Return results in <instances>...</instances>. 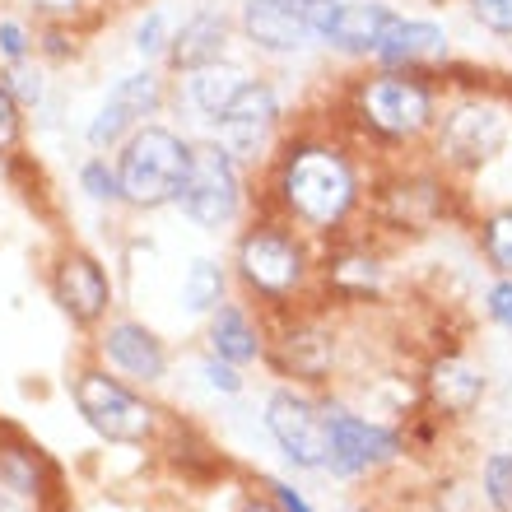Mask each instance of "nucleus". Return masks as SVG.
Instances as JSON below:
<instances>
[{
	"mask_svg": "<svg viewBox=\"0 0 512 512\" xmlns=\"http://www.w3.org/2000/svg\"><path fill=\"white\" fill-rule=\"evenodd\" d=\"M378 159L331 112L294 117L270 159L256 168V210L289 219L312 243L364 224Z\"/></svg>",
	"mask_w": 512,
	"mask_h": 512,
	"instance_id": "1",
	"label": "nucleus"
},
{
	"mask_svg": "<svg viewBox=\"0 0 512 512\" xmlns=\"http://www.w3.org/2000/svg\"><path fill=\"white\" fill-rule=\"evenodd\" d=\"M438 108H443V75L391 66H354L326 103V112L378 163L410 159L429 145Z\"/></svg>",
	"mask_w": 512,
	"mask_h": 512,
	"instance_id": "2",
	"label": "nucleus"
},
{
	"mask_svg": "<svg viewBox=\"0 0 512 512\" xmlns=\"http://www.w3.org/2000/svg\"><path fill=\"white\" fill-rule=\"evenodd\" d=\"M317 256L322 243H312L289 219L256 210L233 233L229 275L266 317H280V312L308 308V298H317Z\"/></svg>",
	"mask_w": 512,
	"mask_h": 512,
	"instance_id": "3",
	"label": "nucleus"
},
{
	"mask_svg": "<svg viewBox=\"0 0 512 512\" xmlns=\"http://www.w3.org/2000/svg\"><path fill=\"white\" fill-rule=\"evenodd\" d=\"M512 140V108L508 94H494V89H447L443 84V108H438V122L424 154H429L433 168H443L452 182H466V177L485 173L489 163L499 159Z\"/></svg>",
	"mask_w": 512,
	"mask_h": 512,
	"instance_id": "4",
	"label": "nucleus"
},
{
	"mask_svg": "<svg viewBox=\"0 0 512 512\" xmlns=\"http://www.w3.org/2000/svg\"><path fill=\"white\" fill-rule=\"evenodd\" d=\"M173 210L201 233H238L256 215V173L215 135H191L187 177L173 196Z\"/></svg>",
	"mask_w": 512,
	"mask_h": 512,
	"instance_id": "5",
	"label": "nucleus"
},
{
	"mask_svg": "<svg viewBox=\"0 0 512 512\" xmlns=\"http://www.w3.org/2000/svg\"><path fill=\"white\" fill-rule=\"evenodd\" d=\"M457 205V182L424 163L387 159L373 173V191H368V224L382 238H415V233H433L452 219Z\"/></svg>",
	"mask_w": 512,
	"mask_h": 512,
	"instance_id": "6",
	"label": "nucleus"
},
{
	"mask_svg": "<svg viewBox=\"0 0 512 512\" xmlns=\"http://www.w3.org/2000/svg\"><path fill=\"white\" fill-rule=\"evenodd\" d=\"M191 159V135L173 122H149L112 149L117 177H122V201L131 215H154V210H173V196L187 177Z\"/></svg>",
	"mask_w": 512,
	"mask_h": 512,
	"instance_id": "7",
	"label": "nucleus"
},
{
	"mask_svg": "<svg viewBox=\"0 0 512 512\" xmlns=\"http://www.w3.org/2000/svg\"><path fill=\"white\" fill-rule=\"evenodd\" d=\"M70 401L80 410V419L103 438V443H122V447H145L163 424V410L154 401H145L131 382H122L108 368H80L70 378Z\"/></svg>",
	"mask_w": 512,
	"mask_h": 512,
	"instance_id": "8",
	"label": "nucleus"
},
{
	"mask_svg": "<svg viewBox=\"0 0 512 512\" xmlns=\"http://www.w3.org/2000/svg\"><path fill=\"white\" fill-rule=\"evenodd\" d=\"M173 103V75L163 66H135L122 70L108 84V94L98 98L94 117L84 122V149L89 154H112V149L131 140L140 126L159 122Z\"/></svg>",
	"mask_w": 512,
	"mask_h": 512,
	"instance_id": "9",
	"label": "nucleus"
},
{
	"mask_svg": "<svg viewBox=\"0 0 512 512\" xmlns=\"http://www.w3.org/2000/svg\"><path fill=\"white\" fill-rule=\"evenodd\" d=\"M289 122H294V117H289L284 89L275 84V75H261V70H256L252 80H247V89L233 98L229 108H224V117L205 135H215L233 159L247 163L256 173V168L270 159V149L280 145V135L289 131Z\"/></svg>",
	"mask_w": 512,
	"mask_h": 512,
	"instance_id": "10",
	"label": "nucleus"
},
{
	"mask_svg": "<svg viewBox=\"0 0 512 512\" xmlns=\"http://www.w3.org/2000/svg\"><path fill=\"white\" fill-rule=\"evenodd\" d=\"M47 294L70 326L98 331L117 303V284H112V270L98 252L80 243H61L47 256Z\"/></svg>",
	"mask_w": 512,
	"mask_h": 512,
	"instance_id": "11",
	"label": "nucleus"
},
{
	"mask_svg": "<svg viewBox=\"0 0 512 512\" xmlns=\"http://www.w3.org/2000/svg\"><path fill=\"white\" fill-rule=\"evenodd\" d=\"M326 429H331V452H326V471L336 480H364L387 466H396L405 452V438L391 424L345 410V405L326 401Z\"/></svg>",
	"mask_w": 512,
	"mask_h": 512,
	"instance_id": "12",
	"label": "nucleus"
},
{
	"mask_svg": "<svg viewBox=\"0 0 512 512\" xmlns=\"http://www.w3.org/2000/svg\"><path fill=\"white\" fill-rule=\"evenodd\" d=\"M266 354L280 368V378H294L298 387H322L336 373V326L322 312H280L270 326Z\"/></svg>",
	"mask_w": 512,
	"mask_h": 512,
	"instance_id": "13",
	"label": "nucleus"
},
{
	"mask_svg": "<svg viewBox=\"0 0 512 512\" xmlns=\"http://www.w3.org/2000/svg\"><path fill=\"white\" fill-rule=\"evenodd\" d=\"M266 429L289 466L298 471H326L331 429H326V401L303 387H280L266 401Z\"/></svg>",
	"mask_w": 512,
	"mask_h": 512,
	"instance_id": "14",
	"label": "nucleus"
},
{
	"mask_svg": "<svg viewBox=\"0 0 512 512\" xmlns=\"http://www.w3.org/2000/svg\"><path fill=\"white\" fill-rule=\"evenodd\" d=\"M233 24H238V42L270 66H289V61L322 52L289 0H238Z\"/></svg>",
	"mask_w": 512,
	"mask_h": 512,
	"instance_id": "15",
	"label": "nucleus"
},
{
	"mask_svg": "<svg viewBox=\"0 0 512 512\" xmlns=\"http://www.w3.org/2000/svg\"><path fill=\"white\" fill-rule=\"evenodd\" d=\"M368 66H391V70H424V75H447L452 70V33L443 19L433 14H405L396 10V19L382 33L378 52Z\"/></svg>",
	"mask_w": 512,
	"mask_h": 512,
	"instance_id": "16",
	"label": "nucleus"
},
{
	"mask_svg": "<svg viewBox=\"0 0 512 512\" xmlns=\"http://www.w3.org/2000/svg\"><path fill=\"white\" fill-rule=\"evenodd\" d=\"M238 47V24H233L229 5H191L173 28V42H168V56H163V70L168 75H187V70L215 66L224 56H233Z\"/></svg>",
	"mask_w": 512,
	"mask_h": 512,
	"instance_id": "17",
	"label": "nucleus"
},
{
	"mask_svg": "<svg viewBox=\"0 0 512 512\" xmlns=\"http://www.w3.org/2000/svg\"><path fill=\"white\" fill-rule=\"evenodd\" d=\"M252 75L256 70L247 66V61H238V56H224V61H215V66L187 70V75H173V103H168V108H177L182 117H191L205 135L219 117H224V108H229L233 98L247 89Z\"/></svg>",
	"mask_w": 512,
	"mask_h": 512,
	"instance_id": "18",
	"label": "nucleus"
},
{
	"mask_svg": "<svg viewBox=\"0 0 512 512\" xmlns=\"http://www.w3.org/2000/svg\"><path fill=\"white\" fill-rule=\"evenodd\" d=\"M98 354L112 373H122L135 387H154L168 378V345L154 326L135 322V317H112L98 326Z\"/></svg>",
	"mask_w": 512,
	"mask_h": 512,
	"instance_id": "19",
	"label": "nucleus"
},
{
	"mask_svg": "<svg viewBox=\"0 0 512 512\" xmlns=\"http://www.w3.org/2000/svg\"><path fill=\"white\" fill-rule=\"evenodd\" d=\"M56 485H61V475H56L52 457L24 429L0 419V489H10L14 499L24 503H47V494H56Z\"/></svg>",
	"mask_w": 512,
	"mask_h": 512,
	"instance_id": "20",
	"label": "nucleus"
},
{
	"mask_svg": "<svg viewBox=\"0 0 512 512\" xmlns=\"http://www.w3.org/2000/svg\"><path fill=\"white\" fill-rule=\"evenodd\" d=\"M396 10L401 5H391V0H340V14L331 24V38L322 42V52L345 61V66H368Z\"/></svg>",
	"mask_w": 512,
	"mask_h": 512,
	"instance_id": "21",
	"label": "nucleus"
},
{
	"mask_svg": "<svg viewBox=\"0 0 512 512\" xmlns=\"http://www.w3.org/2000/svg\"><path fill=\"white\" fill-rule=\"evenodd\" d=\"M205 340H210V354L229 359V364H256L266 359V312L247 303V298H224L210 317H205Z\"/></svg>",
	"mask_w": 512,
	"mask_h": 512,
	"instance_id": "22",
	"label": "nucleus"
},
{
	"mask_svg": "<svg viewBox=\"0 0 512 512\" xmlns=\"http://www.w3.org/2000/svg\"><path fill=\"white\" fill-rule=\"evenodd\" d=\"M485 373L475 364H466L461 354H438L424 368V401L438 419H466L480 410L485 401Z\"/></svg>",
	"mask_w": 512,
	"mask_h": 512,
	"instance_id": "23",
	"label": "nucleus"
},
{
	"mask_svg": "<svg viewBox=\"0 0 512 512\" xmlns=\"http://www.w3.org/2000/svg\"><path fill=\"white\" fill-rule=\"evenodd\" d=\"M229 284H233V275L219 256H191V266L182 270V289H177L182 312L187 317H210L229 298Z\"/></svg>",
	"mask_w": 512,
	"mask_h": 512,
	"instance_id": "24",
	"label": "nucleus"
},
{
	"mask_svg": "<svg viewBox=\"0 0 512 512\" xmlns=\"http://www.w3.org/2000/svg\"><path fill=\"white\" fill-rule=\"evenodd\" d=\"M173 28H177L173 10L159 5V0H149V5L131 10V33H126V42H131L135 66H163L168 42H173Z\"/></svg>",
	"mask_w": 512,
	"mask_h": 512,
	"instance_id": "25",
	"label": "nucleus"
},
{
	"mask_svg": "<svg viewBox=\"0 0 512 512\" xmlns=\"http://www.w3.org/2000/svg\"><path fill=\"white\" fill-rule=\"evenodd\" d=\"M10 5H19L33 24L80 28V33H89V38L108 24V14H112L108 0H10Z\"/></svg>",
	"mask_w": 512,
	"mask_h": 512,
	"instance_id": "26",
	"label": "nucleus"
},
{
	"mask_svg": "<svg viewBox=\"0 0 512 512\" xmlns=\"http://www.w3.org/2000/svg\"><path fill=\"white\" fill-rule=\"evenodd\" d=\"M0 80H5V89H10L14 103H19L28 117H42L56 94V70L47 66V61H38V56L14 61V66H0Z\"/></svg>",
	"mask_w": 512,
	"mask_h": 512,
	"instance_id": "27",
	"label": "nucleus"
},
{
	"mask_svg": "<svg viewBox=\"0 0 512 512\" xmlns=\"http://www.w3.org/2000/svg\"><path fill=\"white\" fill-rule=\"evenodd\" d=\"M75 191H80L89 205H98V210H126L122 177H117L112 154H84V159L75 163Z\"/></svg>",
	"mask_w": 512,
	"mask_h": 512,
	"instance_id": "28",
	"label": "nucleus"
},
{
	"mask_svg": "<svg viewBox=\"0 0 512 512\" xmlns=\"http://www.w3.org/2000/svg\"><path fill=\"white\" fill-rule=\"evenodd\" d=\"M475 243H480L485 261L499 270V275H512V205L489 210V215L475 224Z\"/></svg>",
	"mask_w": 512,
	"mask_h": 512,
	"instance_id": "29",
	"label": "nucleus"
},
{
	"mask_svg": "<svg viewBox=\"0 0 512 512\" xmlns=\"http://www.w3.org/2000/svg\"><path fill=\"white\" fill-rule=\"evenodd\" d=\"M28 56H38V24L19 5H5V14H0V66H14Z\"/></svg>",
	"mask_w": 512,
	"mask_h": 512,
	"instance_id": "30",
	"label": "nucleus"
},
{
	"mask_svg": "<svg viewBox=\"0 0 512 512\" xmlns=\"http://www.w3.org/2000/svg\"><path fill=\"white\" fill-rule=\"evenodd\" d=\"M84 47H89V33L80 28H56V24H38V61H47L52 70L80 61Z\"/></svg>",
	"mask_w": 512,
	"mask_h": 512,
	"instance_id": "31",
	"label": "nucleus"
},
{
	"mask_svg": "<svg viewBox=\"0 0 512 512\" xmlns=\"http://www.w3.org/2000/svg\"><path fill=\"white\" fill-rule=\"evenodd\" d=\"M28 145V112L14 103V94L0 80V163H14Z\"/></svg>",
	"mask_w": 512,
	"mask_h": 512,
	"instance_id": "32",
	"label": "nucleus"
},
{
	"mask_svg": "<svg viewBox=\"0 0 512 512\" xmlns=\"http://www.w3.org/2000/svg\"><path fill=\"white\" fill-rule=\"evenodd\" d=\"M480 485L494 512H512V452H489L480 466Z\"/></svg>",
	"mask_w": 512,
	"mask_h": 512,
	"instance_id": "33",
	"label": "nucleus"
},
{
	"mask_svg": "<svg viewBox=\"0 0 512 512\" xmlns=\"http://www.w3.org/2000/svg\"><path fill=\"white\" fill-rule=\"evenodd\" d=\"M461 10L471 14V24L485 28L489 38L512 42V0H461Z\"/></svg>",
	"mask_w": 512,
	"mask_h": 512,
	"instance_id": "34",
	"label": "nucleus"
},
{
	"mask_svg": "<svg viewBox=\"0 0 512 512\" xmlns=\"http://www.w3.org/2000/svg\"><path fill=\"white\" fill-rule=\"evenodd\" d=\"M485 312H489V322L499 326V331H508L512 336V275H499V280L489 284Z\"/></svg>",
	"mask_w": 512,
	"mask_h": 512,
	"instance_id": "35",
	"label": "nucleus"
},
{
	"mask_svg": "<svg viewBox=\"0 0 512 512\" xmlns=\"http://www.w3.org/2000/svg\"><path fill=\"white\" fill-rule=\"evenodd\" d=\"M201 373H205V382H210L215 391H224V396H238V391H243V373H238V364L219 359V354H205Z\"/></svg>",
	"mask_w": 512,
	"mask_h": 512,
	"instance_id": "36",
	"label": "nucleus"
},
{
	"mask_svg": "<svg viewBox=\"0 0 512 512\" xmlns=\"http://www.w3.org/2000/svg\"><path fill=\"white\" fill-rule=\"evenodd\" d=\"M261 485H266L270 499L280 503V512H317L308 499H303V494H298L294 485H284V480H261Z\"/></svg>",
	"mask_w": 512,
	"mask_h": 512,
	"instance_id": "37",
	"label": "nucleus"
},
{
	"mask_svg": "<svg viewBox=\"0 0 512 512\" xmlns=\"http://www.w3.org/2000/svg\"><path fill=\"white\" fill-rule=\"evenodd\" d=\"M238 512H280V503H275V499H261V494H247V499L238 503Z\"/></svg>",
	"mask_w": 512,
	"mask_h": 512,
	"instance_id": "38",
	"label": "nucleus"
},
{
	"mask_svg": "<svg viewBox=\"0 0 512 512\" xmlns=\"http://www.w3.org/2000/svg\"><path fill=\"white\" fill-rule=\"evenodd\" d=\"M108 5H112V14H117V10L131 14V10H140V5H149V0H108Z\"/></svg>",
	"mask_w": 512,
	"mask_h": 512,
	"instance_id": "39",
	"label": "nucleus"
},
{
	"mask_svg": "<svg viewBox=\"0 0 512 512\" xmlns=\"http://www.w3.org/2000/svg\"><path fill=\"white\" fill-rule=\"evenodd\" d=\"M5 5H10V0H0V14H5Z\"/></svg>",
	"mask_w": 512,
	"mask_h": 512,
	"instance_id": "40",
	"label": "nucleus"
},
{
	"mask_svg": "<svg viewBox=\"0 0 512 512\" xmlns=\"http://www.w3.org/2000/svg\"><path fill=\"white\" fill-rule=\"evenodd\" d=\"M508 108H512V94H508Z\"/></svg>",
	"mask_w": 512,
	"mask_h": 512,
	"instance_id": "41",
	"label": "nucleus"
}]
</instances>
